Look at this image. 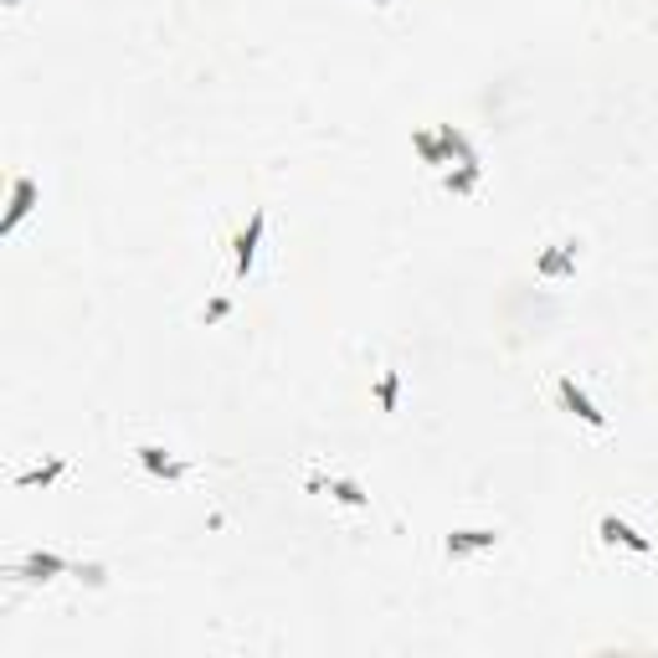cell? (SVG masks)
<instances>
[{
  "instance_id": "obj_6",
  "label": "cell",
  "mask_w": 658,
  "mask_h": 658,
  "mask_svg": "<svg viewBox=\"0 0 658 658\" xmlns=\"http://www.w3.org/2000/svg\"><path fill=\"white\" fill-rule=\"evenodd\" d=\"M576 263H581V242H576V236H561V242L541 247V257H535V278H541V284H572Z\"/></svg>"
},
{
  "instance_id": "obj_15",
  "label": "cell",
  "mask_w": 658,
  "mask_h": 658,
  "mask_svg": "<svg viewBox=\"0 0 658 658\" xmlns=\"http://www.w3.org/2000/svg\"><path fill=\"white\" fill-rule=\"evenodd\" d=\"M227 314H232V304H227V299H211V304L201 309V324H221Z\"/></svg>"
},
{
  "instance_id": "obj_13",
  "label": "cell",
  "mask_w": 658,
  "mask_h": 658,
  "mask_svg": "<svg viewBox=\"0 0 658 658\" xmlns=\"http://www.w3.org/2000/svg\"><path fill=\"white\" fill-rule=\"evenodd\" d=\"M396 402H402V371H381V381H376V406H381L386 417H396Z\"/></svg>"
},
{
  "instance_id": "obj_5",
  "label": "cell",
  "mask_w": 658,
  "mask_h": 658,
  "mask_svg": "<svg viewBox=\"0 0 658 658\" xmlns=\"http://www.w3.org/2000/svg\"><path fill=\"white\" fill-rule=\"evenodd\" d=\"M309 494H330L339 509H350V515H366L371 509V489L360 484V478H350V473H309L304 478Z\"/></svg>"
},
{
  "instance_id": "obj_12",
  "label": "cell",
  "mask_w": 658,
  "mask_h": 658,
  "mask_svg": "<svg viewBox=\"0 0 658 658\" xmlns=\"http://www.w3.org/2000/svg\"><path fill=\"white\" fill-rule=\"evenodd\" d=\"M412 150L423 154V165H432V170L453 165V160H448V145H442L438 129H417V135H412Z\"/></svg>"
},
{
  "instance_id": "obj_3",
  "label": "cell",
  "mask_w": 658,
  "mask_h": 658,
  "mask_svg": "<svg viewBox=\"0 0 658 658\" xmlns=\"http://www.w3.org/2000/svg\"><path fill=\"white\" fill-rule=\"evenodd\" d=\"M556 406L561 412H566V417H576V423L581 427H591V432H597V438H602V432H608V412H602V406L591 402V391L581 386V381H576V376H556Z\"/></svg>"
},
{
  "instance_id": "obj_14",
  "label": "cell",
  "mask_w": 658,
  "mask_h": 658,
  "mask_svg": "<svg viewBox=\"0 0 658 658\" xmlns=\"http://www.w3.org/2000/svg\"><path fill=\"white\" fill-rule=\"evenodd\" d=\"M72 576H78V581H88V587H103V581H108V566H99V561H72Z\"/></svg>"
},
{
  "instance_id": "obj_8",
  "label": "cell",
  "mask_w": 658,
  "mask_h": 658,
  "mask_svg": "<svg viewBox=\"0 0 658 658\" xmlns=\"http://www.w3.org/2000/svg\"><path fill=\"white\" fill-rule=\"evenodd\" d=\"M5 576H16V581H26V587H47V581H57V576H72V561L57 556V551H32V556L16 561Z\"/></svg>"
},
{
  "instance_id": "obj_17",
  "label": "cell",
  "mask_w": 658,
  "mask_h": 658,
  "mask_svg": "<svg viewBox=\"0 0 658 658\" xmlns=\"http://www.w3.org/2000/svg\"><path fill=\"white\" fill-rule=\"evenodd\" d=\"M381 5H391V0H381Z\"/></svg>"
},
{
  "instance_id": "obj_9",
  "label": "cell",
  "mask_w": 658,
  "mask_h": 658,
  "mask_svg": "<svg viewBox=\"0 0 658 658\" xmlns=\"http://www.w3.org/2000/svg\"><path fill=\"white\" fill-rule=\"evenodd\" d=\"M36 201H42V186H36L32 175H16V181H11V211H5V221H0V232L16 236V227L32 217Z\"/></svg>"
},
{
  "instance_id": "obj_1",
  "label": "cell",
  "mask_w": 658,
  "mask_h": 658,
  "mask_svg": "<svg viewBox=\"0 0 658 658\" xmlns=\"http://www.w3.org/2000/svg\"><path fill=\"white\" fill-rule=\"evenodd\" d=\"M597 545L612 551V556H627V561L654 556V535H648L643 524H633L627 515H617V509H602V515H597Z\"/></svg>"
},
{
  "instance_id": "obj_7",
  "label": "cell",
  "mask_w": 658,
  "mask_h": 658,
  "mask_svg": "<svg viewBox=\"0 0 658 658\" xmlns=\"http://www.w3.org/2000/svg\"><path fill=\"white\" fill-rule=\"evenodd\" d=\"M499 530L494 524H463V530H448V541H442V556L448 561H473V556H489L499 551Z\"/></svg>"
},
{
  "instance_id": "obj_4",
  "label": "cell",
  "mask_w": 658,
  "mask_h": 658,
  "mask_svg": "<svg viewBox=\"0 0 658 658\" xmlns=\"http://www.w3.org/2000/svg\"><path fill=\"white\" fill-rule=\"evenodd\" d=\"M129 458H135V469L145 473V478H154V484H186L191 473H196L186 458H175L170 448H160V442H135Z\"/></svg>"
},
{
  "instance_id": "obj_11",
  "label": "cell",
  "mask_w": 658,
  "mask_h": 658,
  "mask_svg": "<svg viewBox=\"0 0 658 658\" xmlns=\"http://www.w3.org/2000/svg\"><path fill=\"white\" fill-rule=\"evenodd\" d=\"M478 181H484V165H478V160H458L453 170H442V191H448V196H473Z\"/></svg>"
},
{
  "instance_id": "obj_16",
  "label": "cell",
  "mask_w": 658,
  "mask_h": 658,
  "mask_svg": "<svg viewBox=\"0 0 658 658\" xmlns=\"http://www.w3.org/2000/svg\"><path fill=\"white\" fill-rule=\"evenodd\" d=\"M0 5H5V11H16V5H21V0H0Z\"/></svg>"
},
{
  "instance_id": "obj_10",
  "label": "cell",
  "mask_w": 658,
  "mask_h": 658,
  "mask_svg": "<svg viewBox=\"0 0 658 658\" xmlns=\"http://www.w3.org/2000/svg\"><path fill=\"white\" fill-rule=\"evenodd\" d=\"M68 469H72L68 458H47V463H32V469L16 473V494H36V489L47 494L51 484H62V478H68Z\"/></svg>"
},
{
  "instance_id": "obj_2",
  "label": "cell",
  "mask_w": 658,
  "mask_h": 658,
  "mask_svg": "<svg viewBox=\"0 0 658 658\" xmlns=\"http://www.w3.org/2000/svg\"><path fill=\"white\" fill-rule=\"evenodd\" d=\"M263 247H268V211L257 206L253 217H247V227L232 236V284L253 278L257 263H263Z\"/></svg>"
}]
</instances>
